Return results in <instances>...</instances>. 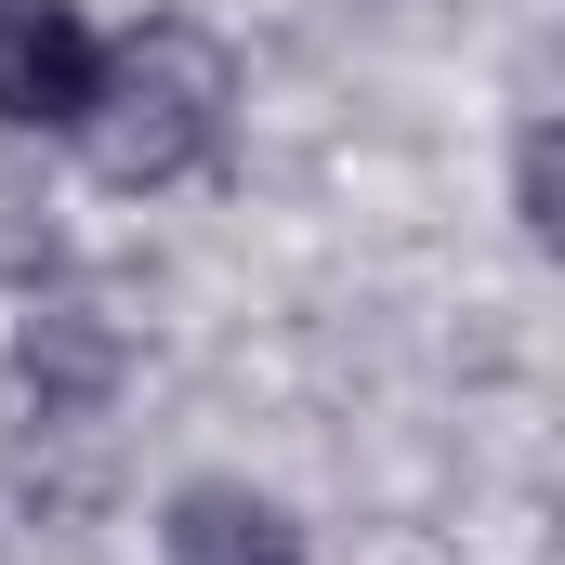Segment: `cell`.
<instances>
[{"label":"cell","instance_id":"cell-4","mask_svg":"<svg viewBox=\"0 0 565 565\" xmlns=\"http://www.w3.org/2000/svg\"><path fill=\"white\" fill-rule=\"evenodd\" d=\"M513 198H526V237H553V132H526V158H513Z\"/></svg>","mask_w":565,"mask_h":565},{"label":"cell","instance_id":"cell-3","mask_svg":"<svg viewBox=\"0 0 565 565\" xmlns=\"http://www.w3.org/2000/svg\"><path fill=\"white\" fill-rule=\"evenodd\" d=\"M171 565H302V526L250 487H184L171 500Z\"/></svg>","mask_w":565,"mask_h":565},{"label":"cell","instance_id":"cell-2","mask_svg":"<svg viewBox=\"0 0 565 565\" xmlns=\"http://www.w3.org/2000/svg\"><path fill=\"white\" fill-rule=\"evenodd\" d=\"M106 40L79 0H0V132H79Z\"/></svg>","mask_w":565,"mask_h":565},{"label":"cell","instance_id":"cell-1","mask_svg":"<svg viewBox=\"0 0 565 565\" xmlns=\"http://www.w3.org/2000/svg\"><path fill=\"white\" fill-rule=\"evenodd\" d=\"M224 106H237L224 53L198 26H145V40L106 53V79L79 106V145H93L106 184H184V171L224 158Z\"/></svg>","mask_w":565,"mask_h":565}]
</instances>
